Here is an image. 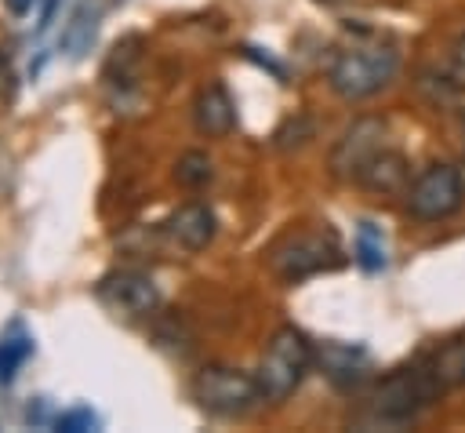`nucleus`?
Returning <instances> with one entry per match:
<instances>
[{
    "label": "nucleus",
    "instance_id": "nucleus-3",
    "mask_svg": "<svg viewBox=\"0 0 465 433\" xmlns=\"http://www.w3.org/2000/svg\"><path fill=\"white\" fill-rule=\"evenodd\" d=\"M345 262L334 229H291L269 247V269L283 284H298L316 273H331Z\"/></svg>",
    "mask_w": 465,
    "mask_h": 433
},
{
    "label": "nucleus",
    "instance_id": "nucleus-18",
    "mask_svg": "<svg viewBox=\"0 0 465 433\" xmlns=\"http://www.w3.org/2000/svg\"><path fill=\"white\" fill-rule=\"evenodd\" d=\"M309 135H312L309 120H305V116H298V120H287L272 138H276V149H291V146H302Z\"/></svg>",
    "mask_w": 465,
    "mask_h": 433
},
{
    "label": "nucleus",
    "instance_id": "nucleus-15",
    "mask_svg": "<svg viewBox=\"0 0 465 433\" xmlns=\"http://www.w3.org/2000/svg\"><path fill=\"white\" fill-rule=\"evenodd\" d=\"M174 178H178V186H185V189H200V186H207V182L214 178V164H211L207 153L189 149V153L178 156V164H174Z\"/></svg>",
    "mask_w": 465,
    "mask_h": 433
},
{
    "label": "nucleus",
    "instance_id": "nucleus-6",
    "mask_svg": "<svg viewBox=\"0 0 465 433\" xmlns=\"http://www.w3.org/2000/svg\"><path fill=\"white\" fill-rule=\"evenodd\" d=\"M407 215L418 222H440L450 218L461 204H465V182L461 171L454 164H429L425 171H418L403 193Z\"/></svg>",
    "mask_w": 465,
    "mask_h": 433
},
{
    "label": "nucleus",
    "instance_id": "nucleus-7",
    "mask_svg": "<svg viewBox=\"0 0 465 433\" xmlns=\"http://www.w3.org/2000/svg\"><path fill=\"white\" fill-rule=\"evenodd\" d=\"M94 295L113 317H124V320L149 317L160 306V291H156L153 277L142 273V269H113V273H105L98 280Z\"/></svg>",
    "mask_w": 465,
    "mask_h": 433
},
{
    "label": "nucleus",
    "instance_id": "nucleus-4",
    "mask_svg": "<svg viewBox=\"0 0 465 433\" xmlns=\"http://www.w3.org/2000/svg\"><path fill=\"white\" fill-rule=\"evenodd\" d=\"M443 393V386L432 378L429 364H411V368H396L389 371L367 397V408H371V418L378 422H411L418 411H425L436 397Z\"/></svg>",
    "mask_w": 465,
    "mask_h": 433
},
{
    "label": "nucleus",
    "instance_id": "nucleus-5",
    "mask_svg": "<svg viewBox=\"0 0 465 433\" xmlns=\"http://www.w3.org/2000/svg\"><path fill=\"white\" fill-rule=\"evenodd\" d=\"M193 400L207 415L236 418V415H247L262 400V389H258V378L240 371V368L207 364L193 375Z\"/></svg>",
    "mask_w": 465,
    "mask_h": 433
},
{
    "label": "nucleus",
    "instance_id": "nucleus-20",
    "mask_svg": "<svg viewBox=\"0 0 465 433\" xmlns=\"http://www.w3.org/2000/svg\"><path fill=\"white\" fill-rule=\"evenodd\" d=\"M454 76L465 84V29H461L458 40H454Z\"/></svg>",
    "mask_w": 465,
    "mask_h": 433
},
{
    "label": "nucleus",
    "instance_id": "nucleus-2",
    "mask_svg": "<svg viewBox=\"0 0 465 433\" xmlns=\"http://www.w3.org/2000/svg\"><path fill=\"white\" fill-rule=\"evenodd\" d=\"M316 364V349L312 342L298 331V327H276L272 338L265 342L262 349V360H258V389H262V400H287L302 378L312 371Z\"/></svg>",
    "mask_w": 465,
    "mask_h": 433
},
{
    "label": "nucleus",
    "instance_id": "nucleus-16",
    "mask_svg": "<svg viewBox=\"0 0 465 433\" xmlns=\"http://www.w3.org/2000/svg\"><path fill=\"white\" fill-rule=\"evenodd\" d=\"M29 349H33V342L25 338V335H7V338H0V386H7L11 378H15V368L29 357Z\"/></svg>",
    "mask_w": 465,
    "mask_h": 433
},
{
    "label": "nucleus",
    "instance_id": "nucleus-11",
    "mask_svg": "<svg viewBox=\"0 0 465 433\" xmlns=\"http://www.w3.org/2000/svg\"><path fill=\"white\" fill-rule=\"evenodd\" d=\"M316 364L323 368V375L338 389H352L371 375L367 353L360 346H349V342H323V349H316Z\"/></svg>",
    "mask_w": 465,
    "mask_h": 433
},
{
    "label": "nucleus",
    "instance_id": "nucleus-14",
    "mask_svg": "<svg viewBox=\"0 0 465 433\" xmlns=\"http://www.w3.org/2000/svg\"><path fill=\"white\" fill-rule=\"evenodd\" d=\"M356 262L367 269V273H378V269H385V237H381V229L374 226V222H363L360 226V233H356Z\"/></svg>",
    "mask_w": 465,
    "mask_h": 433
},
{
    "label": "nucleus",
    "instance_id": "nucleus-19",
    "mask_svg": "<svg viewBox=\"0 0 465 433\" xmlns=\"http://www.w3.org/2000/svg\"><path fill=\"white\" fill-rule=\"evenodd\" d=\"M54 426H58V429H94V426H98V418H94L87 408H76V411L58 415V418H54Z\"/></svg>",
    "mask_w": 465,
    "mask_h": 433
},
{
    "label": "nucleus",
    "instance_id": "nucleus-1",
    "mask_svg": "<svg viewBox=\"0 0 465 433\" xmlns=\"http://www.w3.org/2000/svg\"><path fill=\"white\" fill-rule=\"evenodd\" d=\"M400 69V51L389 40L378 36H356L352 44H341L327 62V84L345 102H363L392 84Z\"/></svg>",
    "mask_w": 465,
    "mask_h": 433
},
{
    "label": "nucleus",
    "instance_id": "nucleus-12",
    "mask_svg": "<svg viewBox=\"0 0 465 433\" xmlns=\"http://www.w3.org/2000/svg\"><path fill=\"white\" fill-rule=\"evenodd\" d=\"M193 124L207 138H222V135L232 131L236 106H232V98H229V91L222 84H207V87L196 91V98H193Z\"/></svg>",
    "mask_w": 465,
    "mask_h": 433
},
{
    "label": "nucleus",
    "instance_id": "nucleus-10",
    "mask_svg": "<svg viewBox=\"0 0 465 433\" xmlns=\"http://www.w3.org/2000/svg\"><path fill=\"white\" fill-rule=\"evenodd\" d=\"M214 211L207 204H182L167 222L163 233L171 244H178L182 251H203L214 240Z\"/></svg>",
    "mask_w": 465,
    "mask_h": 433
},
{
    "label": "nucleus",
    "instance_id": "nucleus-22",
    "mask_svg": "<svg viewBox=\"0 0 465 433\" xmlns=\"http://www.w3.org/2000/svg\"><path fill=\"white\" fill-rule=\"evenodd\" d=\"M29 4H33V0H11V7H15V11H25Z\"/></svg>",
    "mask_w": 465,
    "mask_h": 433
},
{
    "label": "nucleus",
    "instance_id": "nucleus-13",
    "mask_svg": "<svg viewBox=\"0 0 465 433\" xmlns=\"http://www.w3.org/2000/svg\"><path fill=\"white\" fill-rule=\"evenodd\" d=\"M432 378L443 386V389H458L465 386V331L443 338L429 357H425Z\"/></svg>",
    "mask_w": 465,
    "mask_h": 433
},
{
    "label": "nucleus",
    "instance_id": "nucleus-23",
    "mask_svg": "<svg viewBox=\"0 0 465 433\" xmlns=\"http://www.w3.org/2000/svg\"><path fill=\"white\" fill-rule=\"evenodd\" d=\"M316 4H341V0H316Z\"/></svg>",
    "mask_w": 465,
    "mask_h": 433
},
{
    "label": "nucleus",
    "instance_id": "nucleus-17",
    "mask_svg": "<svg viewBox=\"0 0 465 433\" xmlns=\"http://www.w3.org/2000/svg\"><path fill=\"white\" fill-rule=\"evenodd\" d=\"M94 40V18L87 22V11H80L76 18H73V25L65 29V44L73 47V55H84V47Z\"/></svg>",
    "mask_w": 465,
    "mask_h": 433
},
{
    "label": "nucleus",
    "instance_id": "nucleus-9",
    "mask_svg": "<svg viewBox=\"0 0 465 433\" xmlns=\"http://www.w3.org/2000/svg\"><path fill=\"white\" fill-rule=\"evenodd\" d=\"M356 186H363L374 196H403L411 186V164L396 149H378L356 175Z\"/></svg>",
    "mask_w": 465,
    "mask_h": 433
},
{
    "label": "nucleus",
    "instance_id": "nucleus-8",
    "mask_svg": "<svg viewBox=\"0 0 465 433\" xmlns=\"http://www.w3.org/2000/svg\"><path fill=\"white\" fill-rule=\"evenodd\" d=\"M381 146H385V120H378V116H360V120L338 138V146H334V153H331L334 175L356 182L360 167H363Z\"/></svg>",
    "mask_w": 465,
    "mask_h": 433
},
{
    "label": "nucleus",
    "instance_id": "nucleus-21",
    "mask_svg": "<svg viewBox=\"0 0 465 433\" xmlns=\"http://www.w3.org/2000/svg\"><path fill=\"white\" fill-rule=\"evenodd\" d=\"M7 80H11V69H7V62H4V55H0V91L7 87Z\"/></svg>",
    "mask_w": 465,
    "mask_h": 433
}]
</instances>
